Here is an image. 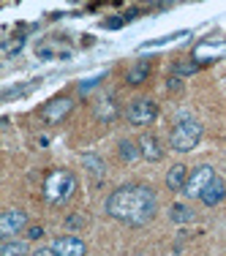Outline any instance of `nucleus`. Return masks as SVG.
I'll use <instances>...</instances> for the list:
<instances>
[{"mask_svg": "<svg viewBox=\"0 0 226 256\" xmlns=\"http://www.w3.org/2000/svg\"><path fill=\"white\" fill-rule=\"evenodd\" d=\"M202 134H204V128H202L199 120L182 114V118H177L172 134H169V148H172L174 153H191V150L202 142Z\"/></svg>", "mask_w": 226, "mask_h": 256, "instance_id": "7ed1b4c3", "label": "nucleus"}, {"mask_svg": "<svg viewBox=\"0 0 226 256\" xmlns=\"http://www.w3.org/2000/svg\"><path fill=\"white\" fill-rule=\"evenodd\" d=\"M126 118L131 126H150L158 118V104L152 98H136V101L128 104Z\"/></svg>", "mask_w": 226, "mask_h": 256, "instance_id": "20e7f679", "label": "nucleus"}, {"mask_svg": "<svg viewBox=\"0 0 226 256\" xmlns=\"http://www.w3.org/2000/svg\"><path fill=\"white\" fill-rule=\"evenodd\" d=\"M22 46H25V38H14V41H6V44H3V52L6 54H14L16 50H22Z\"/></svg>", "mask_w": 226, "mask_h": 256, "instance_id": "412c9836", "label": "nucleus"}, {"mask_svg": "<svg viewBox=\"0 0 226 256\" xmlns=\"http://www.w3.org/2000/svg\"><path fill=\"white\" fill-rule=\"evenodd\" d=\"M30 256H58V254H54L52 248H36V251L30 254Z\"/></svg>", "mask_w": 226, "mask_h": 256, "instance_id": "b1692460", "label": "nucleus"}, {"mask_svg": "<svg viewBox=\"0 0 226 256\" xmlns=\"http://www.w3.org/2000/svg\"><path fill=\"white\" fill-rule=\"evenodd\" d=\"M0 256H28V242L6 240L3 246H0Z\"/></svg>", "mask_w": 226, "mask_h": 256, "instance_id": "a211bd4d", "label": "nucleus"}, {"mask_svg": "<svg viewBox=\"0 0 226 256\" xmlns=\"http://www.w3.org/2000/svg\"><path fill=\"white\" fill-rule=\"evenodd\" d=\"M28 224V212L25 210H6L3 216H0V234L8 240L11 234H16V232H22V226Z\"/></svg>", "mask_w": 226, "mask_h": 256, "instance_id": "1a4fd4ad", "label": "nucleus"}, {"mask_svg": "<svg viewBox=\"0 0 226 256\" xmlns=\"http://www.w3.org/2000/svg\"><path fill=\"white\" fill-rule=\"evenodd\" d=\"M136 256H144V254H136Z\"/></svg>", "mask_w": 226, "mask_h": 256, "instance_id": "a878e982", "label": "nucleus"}, {"mask_svg": "<svg viewBox=\"0 0 226 256\" xmlns=\"http://www.w3.org/2000/svg\"><path fill=\"white\" fill-rule=\"evenodd\" d=\"M82 164H84V169H88L90 174H93L96 180H101L104 178V172H106V166H104V161L98 156H84L82 158Z\"/></svg>", "mask_w": 226, "mask_h": 256, "instance_id": "f3484780", "label": "nucleus"}, {"mask_svg": "<svg viewBox=\"0 0 226 256\" xmlns=\"http://www.w3.org/2000/svg\"><path fill=\"white\" fill-rule=\"evenodd\" d=\"M41 234H44V226H30V229H28V237H30V240H38Z\"/></svg>", "mask_w": 226, "mask_h": 256, "instance_id": "5701e85b", "label": "nucleus"}, {"mask_svg": "<svg viewBox=\"0 0 226 256\" xmlns=\"http://www.w3.org/2000/svg\"><path fill=\"white\" fill-rule=\"evenodd\" d=\"M82 224H84V218H82V216H68V218H66V226H71V229L82 226Z\"/></svg>", "mask_w": 226, "mask_h": 256, "instance_id": "4be33fe9", "label": "nucleus"}, {"mask_svg": "<svg viewBox=\"0 0 226 256\" xmlns=\"http://www.w3.org/2000/svg\"><path fill=\"white\" fill-rule=\"evenodd\" d=\"M52 251L58 256H84L88 254V242L76 234H63L52 242Z\"/></svg>", "mask_w": 226, "mask_h": 256, "instance_id": "6e6552de", "label": "nucleus"}, {"mask_svg": "<svg viewBox=\"0 0 226 256\" xmlns=\"http://www.w3.org/2000/svg\"><path fill=\"white\" fill-rule=\"evenodd\" d=\"M226 58V41L224 38H207L202 44L194 46V63H218V60Z\"/></svg>", "mask_w": 226, "mask_h": 256, "instance_id": "423d86ee", "label": "nucleus"}, {"mask_svg": "<svg viewBox=\"0 0 226 256\" xmlns=\"http://www.w3.org/2000/svg\"><path fill=\"white\" fill-rule=\"evenodd\" d=\"M186 182H188V169L182 166V164H174V166L166 172V188L169 191H182Z\"/></svg>", "mask_w": 226, "mask_h": 256, "instance_id": "ddd939ff", "label": "nucleus"}, {"mask_svg": "<svg viewBox=\"0 0 226 256\" xmlns=\"http://www.w3.org/2000/svg\"><path fill=\"white\" fill-rule=\"evenodd\" d=\"M199 199H202V204H207V207H216L218 202H224V199H226V182H224V178H218V174H216L212 182L204 188V194H202Z\"/></svg>", "mask_w": 226, "mask_h": 256, "instance_id": "9d476101", "label": "nucleus"}, {"mask_svg": "<svg viewBox=\"0 0 226 256\" xmlns=\"http://www.w3.org/2000/svg\"><path fill=\"white\" fill-rule=\"evenodd\" d=\"M93 114H96L98 123H112V120L120 114V109H118V104H114V98L104 96V98H98L93 104Z\"/></svg>", "mask_w": 226, "mask_h": 256, "instance_id": "9b49d317", "label": "nucleus"}, {"mask_svg": "<svg viewBox=\"0 0 226 256\" xmlns=\"http://www.w3.org/2000/svg\"><path fill=\"white\" fill-rule=\"evenodd\" d=\"M106 216L126 226H144L158 212V196L150 186H120L106 196Z\"/></svg>", "mask_w": 226, "mask_h": 256, "instance_id": "f257e3e1", "label": "nucleus"}, {"mask_svg": "<svg viewBox=\"0 0 226 256\" xmlns=\"http://www.w3.org/2000/svg\"><path fill=\"white\" fill-rule=\"evenodd\" d=\"M150 74V60H136V66H134L131 71H128V84H142L144 79Z\"/></svg>", "mask_w": 226, "mask_h": 256, "instance_id": "dca6fc26", "label": "nucleus"}, {"mask_svg": "<svg viewBox=\"0 0 226 256\" xmlns=\"http://www.w3.org/2000/svg\"><path fill=\"white\" fill-rule=\"evenodd\" d=\"M139 148H142V158H148V161H161L164 158L161 142H158L152 134H144V136L139 139Z\"/></svg>", "mask_w": 226, "mask_h": 256, "instance_id": "f8f14e48", "label": "nucleus"}, {"mask_svg": "<svg viewBox=\"0 0 226 256\" xmlns=\"http://www.w3.org/2000/svg\"><path fill=\"white\" fill-rule=\"evenodd\" d=\"M182 88V79L180 76H172V79H169V90H180Z\"/></svg>", "mask_w": 226, "mask_h": 256, "instance_id": "393cba45", "label": "nucleus"}, {"mask_svg": "<svg viewBox=\"0 0 226 256\" xmlns=\"http://www.w3.org/2000/svg\"><path fill=\"white\" fill-rule=\"evenodd\" d=\"M169 218H172V224H191L196 221V212L188 204H172L169 207Z\"/></svg>", "mask_w": 226, "mask_h": 256, "instance_id": "4468645a", "label": "nucleus"}, {"mask_svg": "<svg viewBox=\"0 0 226 256\" xmlns=\"http://www.w3.org/2000/svg\"><path fill=\"white\" fill-rule=\"evenodd\" d=\"M104 76H106V74H104V71H101V74H96L93 79H82V84H79V96H88L90 90H93V88H96V84L101 82Z\"/></svg>", "mask_w": 226, "mask_h": 256, "instance_id": "6ab92c4d", "label": "nucleus"}, {"mask_svg": "<svg viewBox=\"0 0 226 256\" xmlns=\"http://www.w3.org/2000/svg\"><path fill=\"white\" fill-rule=\"evenodd\" d=\"M212 178H216V169H212L210 164H202V166H196L188 174V182H186V188H182V194H186L188 199H199L202 194H204V188L212 182Z\"/></svg>", "mask_w": 226, "mask_h": 256, "instance_id": "39448f33", "label": "nucleus"}, {"mask_svg": "<svg viewBox=\"0 0 226 256\" xmlns=\"http://www.w3.org/2000/svg\"><path fill=\"white\" fill-rule=\"evenodd\" d=\"M196 71H199L196 63H177L174 66V76H191V74H196Z\"/></svg>", "mask_w": 226, "mask_h": 256, "instance_id": "aec40b11", "label": "nucleus"}, {"mask_svg": "<svg viewBox=\"0 0 226 256\" xmlns=\"http://www.w3.org/2000/svg\"><path fill=\"white\" fill-rule=\"evenodd\" d=\"M120 158H123L126 164H134L136 158H142V148H139V142H131V139H123L118 148Z\"/></svg>", "mask_w": 226, "mask_h": 256, "instance_id": "2eb2a0df", "label": "nucleus"}, {"mask_svg": "<svg viewBox=\"0 0 226 256\" xmlns=\"http://www.w3.org/2000/svg\"><path fill=\"white\" fill-rule=\"evenodd\" d=\"M76 194V174L68 169H52L44 180V202L50 204H66Z\"/></svg>", "mask_w": 226, "mask_h": 256, "instance_id": "f03ea898", "label": "nucleus"}, {"mask_svg": "<svg viewBox=\"0 0 226 256\" xmlns=\"http://www.w3.org/2000/svg\"><path fill=\"white\" fill-rule=\"evenodd\" d=\"M71 109H74V101H71L68 96H58V98H52L44 109H41V118H44L46 123H60V120H66L71 114Z\"/></svg>", "mask_w": 226, "mask_h": 256, "instance_id": "0eeeda50", "label": "nucleus"}]
</instances>
